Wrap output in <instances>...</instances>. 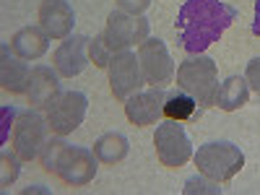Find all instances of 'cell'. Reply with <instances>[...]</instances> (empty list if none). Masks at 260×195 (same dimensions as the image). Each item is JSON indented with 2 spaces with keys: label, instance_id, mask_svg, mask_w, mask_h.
Returning <instances> with one entry per match:
<instances>
[{
  "label": "cell",
  "instance_id": "16",
  "mask_svg": "<svg viewBox=\"0 0 260 195\" xmlns=\"http://www.w3.org/2000/svg\"><path fill=\"white\" fill-rule=\"evenodd\" d=\"M31 71L26 68V62H21V57H11V45L3 47V65H0V83L11 94H26Z\"/></svg>",
  "mask_w": 260,
  "mask_h": 195
},
{
  "label": "cell",
  "instance_id": "14",
  "mask_svg": "<svg viewBox=\"0 0 260 195\" xmlns=\"http://www.w3.org/2000/svg\"><path fill=\"white\" fill-rule=\"evenodd\" d=\"M86 47H89V39L86 37H81V34L68 37L55 52V71L62 78L78 76L86 68V62H89V57H86Z\"/></svg>",
  "mask_w": 260,
  "mask_h": 195
},
{
  "label": "cell",
  "instance_id": "4",
  "mask_svg": "<svg viewBox=\"0 0 260 195\" xmlns=\"http://www.w3.org/2000/svg\"><path fill=\"white\" fill-rule=\"evenodd\" d=\"M192 161H195L201 175L208 177L211 182H229L245 167V154L234 143H226V141L216 143L213 141V143L198 146V151L192 154Z\"/></svg>",
  "mask_w": 260,
  "mask_h": 195
},
{
  "label": "cell",
  "instance_id": "19",
  "mask_svg": "<svg viewBox=\"0 0 260 195\" xmlns=\"http://www.w3.org/2000/svg\"><path fill=\"white\" fill-rule=\"evenodd\" d=\"M195 112H201V104L195 102L190 94H185V91L167 94V102H164V117L167 120L185 122V120L195 117Z\"/></svg>",
  "mask_w": 260,
  "mask_h": 195
},
{
  "label": "cell",
  "instance_id": "20",
  "mask_svg": "<svg viewBox=\"0 0 260 195\" xmlns=\"http://www.w3.org/2000/svg\"><path fill=\"white\" fill-rule=\"evenodd\" d=\"M89 57L94 60L96 68H107V65H110L112 52H110V47L104 45L102 34H99V37H94V39H89Z\"/></svg>",
  "mask_w": 260,
  "mask_h": 195
},
{
  "label": "cell",
  "instance_id": "24",
  "mask_svg": "<svg viewBox=\"0 0 260 195\" xmlns=\"http://www.w3.org/2000/svg\"><path fill=\"white\" fill-rule=\"evenodd\" d=\"M195 190H211V192H219V187H213V185H206V182H201V180H190L187 182V187H185V192H195Z\"/></svg>",
  "mask_w": 260,
  "mask_h": 195
},
{
  "label": "cell",
  "instance_id": "25",
  "mask_svg": "<svg viewBox=\"0 0 260 195\" xmlns=\"http://www.w3.org/2000/svg\"><path fill=\"white\" fill-rule=\"evenodd\" d=\"M252 34L260 37V0H255V18H252Z\"/></svg>",
  "mask_w": 260,
  "mask_h": 195
},
{
  "label": "cell",
  "instance_id": "12",
  "mask_svg": "<svg viewBox=\"0 0 260 195\" xmlns=\"http://www.w3.org/2000/svg\"><path fill=\"white\" fill-rule=\"evenodd\" d=\"M76 24V13L65 0H42L39 6V29L50 39H68Z\"/></svg>",
  "mask_w": 260,
  "mask_h": 195
},
{
  "label": "cell",
  "instance_id": "21",
  "mask_svg": "<svg viewBox=\"0 0 260 195\" xmlns=\"http://www.w3.org/2000/svg\"><path fill=\"white\" fill-rule=\"evenodd\" d=\"M245 81H247V86L260 96V57H255V60H250L247 62V71H245Z\"/></svg>",
  "mask_w": 260,
  "mask_h": 195
},
{
  "label": "cell",
  "instance_id": "22",
  "mask_svg": "<svg viewBox=\"0 0 260 195\" xmlns=\"http://www.w3.org/2000/svg\"><path fill=\"white\" fill-rule=\"evenodd\" d=\"M16 175H18V159L3 154V180H0V185L8 187V185L16 180Z\"/></svg>",
  "mask_w": 260,
  "mask_h": 195
},
{
  "label": "cell",
  "instance_id": "5",
  "mask_svg": "<svg viewBox=\"0 0 260 195\" xmlns=\"http://www.w3.org/2000/svg\"><path fill=\"white\" fill-rule=\"evenodd\" d=\"M104 45L110 47V52H125L130 47H141L148 39V21L143 16H133L125 11H112L107 18V26L102 31Z\"/></svg>",
  "mask_w": 260,
  "mask_h": 195
},
{
  "label": "cell",
  "instance_id": "6",
  "mask_svg": "<svg viewBox=\"0 0 260 195\" xmlns=\"http://www.w3.org/2000/svg\"><path fill=\"white\" fill-rule=\"evenodd\" d=\"M154 146H156V159L161 161V167H169V169L187 164L192 156V143L177 120H167L156 127Z\"/></svg>",
  "mask_w": 260,
  "mask_h": 195
},
{
  "label": "cell",
  "instance_id": "15",
  "mask_svg": "<svg viewBox=\"0 0 260 195\" xmlns=\"http://www.w3.org/2000/svg\"><path fill=\"white\" fill-rule=\"evenodd\" d=\"M47 47H50V37L42 31V29H37V26L21 29L11 39V50L21 60H39L42 55L47 52Z\"/></svg>",
  "mask_w": 260,
  "mask_h": 195
},
{
  "label": "cell",
  "instance_id": "13",
  "mask_svg": "<svg viewBox=\"0 0 260 195\" xmlns=\"http://www.w3.org/2000/svg\"><path fill=\"white\" fill-rule=\"evenodd\" d=\"M57 96H60V81H57V76L50 68H45V65L31 68V76H29V83H26V99H29V104H34L37 110H50Z\"/></svg>",
  "mask_w": 260,
  "mask_h": 195
},
{
  "label": "cell",
  "instance_id": "17",
  "mask_svg": "<svg viewBox=\"0 0 260 195\" xmlns=\"http://www.w3.org/2000/svg\"><path fill=\"white\" fill-rule=\"evenodd\" d=\"M247 96H250L247 81L242 76H229L219 86V91H216L213 107H219V110H224V112H234V110H240V107L247 104Z\"/></svg>",
  "mask_w": 260,
  "mask_h": 195
},
{
  "label": "cell",
  "instance_id": "23",
  "mask_svg": "<svg viewBox=\"0 0 260 195\" xmlns=\"http://www.w3.org/2000/svg\"><path fill=\"white\" fill-rule=\"evenodd\" d=\"M115 3H117V6H120V11H125V13L141 16V13L151 6V0H115Z\"/></svg>",
  "mask_w": 260,
  "mask_h": 195
},
{
  "label": "cell",
  "instance_id": "7",
  "mask_svg": "<svg viewBox=\"0 0 260 195\" xmlns=\"http://www.w3.org/2000/svg\"><path fill=\"white\" fill-rule=\"evenodd\" d=\"M47 120L39 112H21L13 122V151L21 161H31L42 154L45 148V130H47Z\"/></svg>",
  "mask_w": 260,
  "mask_h": 195
},
{
  "label": "cell",
  "instance_id": "3",
  "mask_svg": "<svg viewBox=\"0 0 260 195\" xmlns=\"http://www.w3.org/2000/svg\"><path fill=\"white\" fill-rule=\"evenodd\" d=\"M177 89L190 94L201 104V110H208L216 102V91H219V68L216 62L206 55L187 57L177 68Z\"/></svg>",
  "mask_w": 260,
  "mask_h": 195
},
{
  "label": "cell",
  "instance_id": "9",
  "mask_svg": "<svg viewBox=\"0 0 260 195\" xmlns=\"http://www.w3.org/2000/svg\"><path fill=\"white\" fill-rule=\"evenodd\" d=\"M89 99L81 91H65L55 99V104L47 110V125L55 136H68L83 122Z\"/></svg>",
  "mask_w": 260,
  "mask_h": 195
},
{
  "label": "cell",
  "instance_id": "1",
  "mask_svg": "<svg viewBox=\"0 0 260 195\" xmlns=\"http://www.w3.org/2000/svg\"><path fill=\"white\" fill-rule=\"evenodd\" d=\"M234 18L237 11L221 0H185L175 21L180 47L190 55H201L221 39Z\"/></svg>",
  "mask_w": 260,
  "mask_h": 195
},
{
  "label": "cell",
  "instance_id": "11",
  "mask_svg": "<svg viewBox=\"0 0 260 195\" xmlns=\"http://www.w3.org/2000/svg\"><path fill=\"white\" fill-rule=\"evenodd\" d=\"M164 102H167V94L159 86H154V89H148V91H138L133 96H127L125 99V115L138 127L156 125L159 117L164 115Z\"/></svg>",
  "mask_w": 260,
  "mask_h": 195
},
{
  "label": "cell",
  "instance_id": "8",
  "mask_svg": "<svg viewBox=\"0 0 260 195\" xmlns=\"http://www.w3.org/2000/svg\"><path fill=\"white\" fill-rule=\"evenodd\" d=\"M107 76H110V89L115 94V99H127L141 91V86L146 83L143 71H141V60L125 50V52H115L110 65H107Z\"/></svg>",
  "mask_w": 260,
  "mask_h": 195
},
{
  "label": "cell",
  "instance_id": "10",
  "mask_svg": "<svg viewBox=\"0 0 260 195\" xmlns=\"http://www.w3.org/2000/svg\"><path fill=\"white\" fill-rule=\"evenodd\" d=\"M138 60H141V71L146 83L151 86H161L169 83L172 76H175V62H172L167 45L161 39H146L141 50H138Z\"/></svg>",
  "mask_w": 260,
  "mask_h": 195
},
{
  "label": "cell",
  "instance_id": "18",
  "mask_svg": "<svg viewBox=\"0 0 260 195\" xmlns=\"http://www.w3.org/2000/svg\"><path fill=\"white\" fill-rule=\"evenodd\" d=\"M127 138L120 133H104L96 143H94V156L102 164H117L127 156Z\"/></svg>",
  "mask_w": 260,
  "mask_h": 195
},
{
  "label": "cell",
  "instance_id": "2",
  "mask_svg": "<svg viewBox=\"0 0 260 195\" xmlns=\"http://www.w3.org/2000/svg\"><path fill=\"white\" fill-rule=\"evenodd\" d=\"M42 167L52 175H57L65 185L71 187H83L96 177V156L94 151L81 148V146H71L60 138H52L42 148Z\"/></svg>",
  "mask_w": 260,
  "mask_h": 195
}]
</instances>
